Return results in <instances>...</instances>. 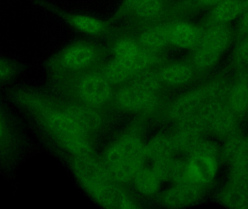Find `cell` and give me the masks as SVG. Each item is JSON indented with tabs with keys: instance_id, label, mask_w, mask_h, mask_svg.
I'll return each instance as SVG.
<instances>
[{
	"instance_id": "cell-1",
	"label": "cell",
	"mask_w": 248,
	"mask_h": 209,
	"mask_svg": "<svg viewBox=\"0 0 248 209\" xmlns=\"http://www.w3.org/2000/svg\"><path fill=\"white\" fill-rule=\"evenodd\" d=\"M76 169L86 188L103 205L107 207L134 208L132 203L121 191L106 166L89 155L77 156Z\"/></svg>"
},
{
	"instance_id": "cell-2",
	"label": "cell",
	"mask_w": 248,
	"mask_h": 209,
	"mask_svg": "<svg viewBox=\"0 0 248 209\" xmlns=\"http://www.w3.org/2000/svg\"><path fill=\"white\" fill-rule=\"evenodd\" d=\"M145 147L135 136H125L109 148L105 166L116 182L133 180L145 160Z\"/></svg>"
},
{
	"instance_id": "cell-3",
	"label": "cell",
	"mask_w": 248,
	"mask_h": 209,
	"mask_svg": "<svg viewBox=\"0 0 248 209\" xmlns=\"http://www.w3.org/2000/svg\"><path fill=\"white\" fill-rule=\"evenodd\" d=\"M185 166V181L195 186L211 181L217 169L215 159L199 145L192 151V156Z\"/></svg>"
},
{
	"instance_id": "cell-4",
	"label": "cell",
	"mask_w": 248,
	"mask_h": 209,
	"mask_svg": "<svg viewBox=\"0 0 248 209\" xmlns=\"http://www.w3.org/2000/svg\"><path fill=\"white\" fill-rule=\"evenodd\" d=\"M116 100L119 107L128 111H150L157 105L155 92L134 82L120 90L116 95Z\"/></svg>"
},
{
	"instance_id": "cell-5",
	"label": "cell",
	"mask_w": 248,
	"mask_h": 209,
	"mask_svg": "<svg viewBox=\"0 0 248 209\" xmlns=\"http://www.w3.org/2000/svg\"><path fill=\"white\" fill-rule=\"evenodd\" d=\"M78 93L81 100L92 108L106 104L112 96L110 83L105 77L97 75L84 77L80 82Z\"/></svg>"
},
{
	"instance_id": "cell-6",
	"label": "cell",
	"mask_w": 248,
	"mask_h": 209,
	"mask_svg": "<svg viewBox=\"0 0 248 209\" xmlns=\"http://www.w3.org/2000/svg\"><path fill=\"white\" fill-rule=\"evenodd\" d=\"M94 58L93 48L80 45L67 49L61 55L60 62L65 68L78 69L89 65Z\"/></svg>"
},
{
	"instance_id": "cell-7",
	"label": "cell",
	"mask_w": 248,
	"mask_h": 209,
	"mask_svg": "<svg viewBox=\"0 0 248 209\" xmlns=\"http://www.w3.org/2000/svg\"><path fill=\"white\" fill-rule=\"evenodd\" d=\"M202 35L199 29L186 23L176 25L169 32V40L182 48L199 46Z\"/></svg>"
},
{
	"instance_id": "cell-8",
	"label": "cell",
	"mask_w": 248,
	"mask_h": 209,
	"mask_svg": "<svg viewBox=\"0 0 248 209\" xmlns=\"http://www.w3.org/2000/svg\"><path fill=\"white\" fill-rule=\"evenodd\" d=\"M64 111L85 134L95 129L101 122L100 115L88 106L70 107Z\"/></svg>"
},
{
	"instance_id": "cell-9",
	"label": "cell",
	"mask_w": 248,
	"mask_h": 209,
	"mask_svg": "<svg viewBox=\"0 0 248 209\" xmlns=\"http://www.w3.org/2000/svg\"><path fill=\"white\" fill-rule=\"evenodd\" d=\"M230 40L228 31L221 26H215L210 29L202 35L199 46L219 53L225 48Z\"/></svg>"
},
{
	"instance_id": "cell-10",
	"label": "cell",
	"mask_w": 248,
	"mask_h": 209,
	"mask_svg": "<svg viewBox=\"0 0 248 209\" xmlns=\"http://www.w3.org/2000/svg\"><path fill=\"white\" fill-rule=\"evenodd\" d=\"M169 39V32L161 28L145 32L140 39V46L147 53L152 55L163 48Z\"/></svg>"
},
{
	"instance_id": "cell-11",
	"label": "cell",
	"mask_w": 248,
	"mask_h": 209,
	"mask_svg": "<svg viewBox=\"0 0 248 209\" xmlns=\"http://www.w3.org/2000/svg\"><path fill=\"white\" fill-rule=\"evenodd\" d=\"M192 72L190 68L183 64H173L162 70L160 72V80L169 85L176 86L187 82Z\"/></svg>"
},
{
	"instance_id": "cell-12",
	"label": "cell",
	"mask_w": 248,
	"mask_h": 209,
	"mask_svg": "<svg viewBox=\"0 0 248 209\" xmlns=\"http://www.w3.org/2000/svg\"><path fill=\"white\" fill-rule=\"evenodd\" d=\"M133 180L137 190L144 195H154L160 188V180L153 169L143 166L136 174Z\"/></svg>"
},
{
	"instance_id": "cell-13",
	"label": "cell",
	"mask_w": 248,
	"mask_h": 209,
	"mask_svg": "<svg viewBox=\"0 0 248 209\" xmlns=\"http://www.w3.org/2000/svg\"><path fill=\"white\" fill-rule=\"evenodd\" d=\"M175 150L173 139L159 137L152 140L145 147L146 157H149L155 161L172 157V153Z\"/></svg>"
},
{
	"instance_id": "cell-14",
	"label": "cell",
	"mask_w": 248,
	"mask_h": 209,
	"mask_svg": "<svg viewBox=\"0 0 248 209\" xmlns=\"http://www.w3.org/2000/svg\"><path fill=\"white\" fill-rule=\"evenodd\" d=\"M195 185L189 183L177 184L169 191L165 203L170 207H178L190 201L195 196Z\"/></svg>"
},
{
	"instance_id": "cell-15",
	"label": "cell",
	"mask_w": 248,
	"mask_h": 209,
	"mask_svg": "<svg viewBox=\"0 0 248 209\" xmlns=\"http://www.w3.org/2000/svg\"><path fill=\"white\" fill-rule=\"evenodd\" d=\"M243 11V2L239 0H224L218 3L213 13V17L217 22L228 21L234 18Z\"/></svg>"
},
{
	"instance_id": "cell-16",
	"label": "cell",
	"mask_w": 248,
	"mask_h": 209,
	"mask_svg": "<svg viewBox=\"0 0 248 209\" xmlns=\"http://www.w3.org/2000/svg\"><path fill=\"white\" fill-rule=\"evenodd\" d=\"M176 150L193 151L198 147V139L193 129L182 127V130L173 138Z\"/></svg>"
},
{
	"instance_id": "cell-17",
	"label": "cell",
	"mask_w": 248,
	"mask_h": 209,
	"mask_svg": "<svg viewBox=\"0 0 248 209\" xmlns=\"http://www.w3.org/2000/svg\"><path fill=\"white\" fill-rule=\"evenodd\" d=\"M133 7L140 16L152 17L160 11V3L159 0H134Z\"/></svg>"
},
{
	"instance_id": "cell-18",
	"label": "cell",
	"mask_w": 248,
	"mask_h": 209,
	"mask_svg": "<svg viewBox=\"0 0 248 209\" xmlns=\"http://www.w3.org/2000/svg\"><path fill=\"white\" fill-rule=\"evenodd\" d=\"M173 163H174V161L172 157L155 161L152 169L155 175L160 179V182L171 179Z\"/></svg>"
},
{
	"instance_id": "cell-19",
	"label": "cell",
	"mask_w": 248,
	"mask_h": 209,
	"mask_svg": "<svg viewBox=\"0 0 248 209\" xmlns=\"http://www.w3.org/2000/svg\"><path fill=\"white\" fill-rule=\"evenodd\" d=\"M13 140L11 133L4 118V114L0 110V155H6L11 150Z\"/></svg>"
},
{
	"instance_id": "cell-20",
	"label": "cell",
	"mask_w": 248,
	"mask_h": 209,
	"mask_svg": "<svg viewBox=\"0 0 248 209\" xmlns=\"http://www.w3.org/2000/svg\"><path fill=\"white\" fill-rule=\"evenodd\" d=\"M18 70L16 63L0 58V84L13 80L17 75Z\"/></svg>"
},
{
	"instance_id": "cell-21",
	"label": "cell",
	"mask_w": 248,
	"mask_h": 209,
	"mask_svg": "<svg viewBox=\"0 0 248 209\" xmlns=\"http://www.w3.org/2000/svg\"><path fill=\"white\" fill-rule=\"evenodd\" d=\"M219 53L210 50L206 48L199 47L196 55H195V62L199 67H207L212 65L218 58Z\"/></svg>"
},
{
	"instance_id": "cell-22",
	"label": "cell",
	"mask_w": 248,
	"mask_h": 209,
	"mask_svg": "<svg viewBox=\"0 0 248 209\" xmlns=\"http://www.w3.org/2000/svg\"><path fill=\"white\" fill-rule=\"evenodd\" d=\"M74 23L78 29L87 32H97L101 28L100 23L91 17H77L74 19Z\"/></svg>"
},
{
	"instance_id": "cell-23",
	"label": "cell",
	"mask_w": 248,
	"mask_h": 209,
	"mask_svg": "<svg viewBox=\"0 0 248 209\" xmlns=\"http://www.w3.org/2000/svg\"><path fill=\"white\" fill-rule=\"evenodd\" d=\"M243 12L245 13L243 23L245 29L248 31V1L243 2Z\"/></svg>"
},
{
	"instance_id": "cell-24",
	"label": "cell",
	"mask_w": 248,
	"mask_h": 209,
	"mask_svg": "<svg viewBox=\"0 0 248 209\" xmlns=\"http://www.w3.org/2000/svg\"><path fill=\"white\" fill-rule=\"evenodd\" d=\"M240 54L245 60L248 61V41L243 44L240 49Z\"/></svg>"
},
{
	"instance_id": "cell-25",
	"label": "cell",
	"mask_w": 248,
	"mask_h": 209,
	"mask_svg": "<svg viewBox=\"0 0 248 209\" xmlns=\"http://www.w3.org/2000/svg\"><path fill=\"white\" fill-rule=\"evenodd\" d=\"M202 1H203V2H205V4H218V3L224 1V0H202Z\"/></svg>"
}]
</instances>
